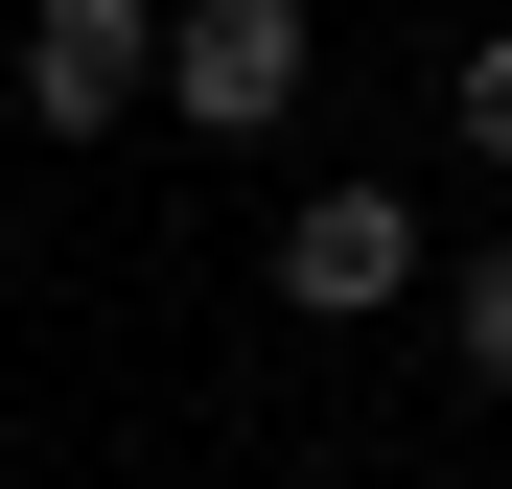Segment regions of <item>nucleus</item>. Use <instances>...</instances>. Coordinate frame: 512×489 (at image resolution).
<instances>
[{
  "label": "nucleus",
  "mask_w": 512,
  "mask_h": 489,
  "mask_svg": "<svg viewBox=\"0 0 512 489\" xmlns=\"http://www.w3.org/2000/svg\"><path fill=\"white\" fill-rule=\"evenodd\" d=\"M163 117L187 140H280L303 117V0H163Z\"/></svg>",
  "instance_id": "nucleus-1"
},
{
  "label": "nucleus",
  "mask_w": 512,
  "mask_h": 489,
  "mask_svg": "<svg viewBox=\"0 0 512 489\" xmlns=\"http://www.w3.org/2000/svg\"><path fill=\"white\" fill-rule=\"evenodd\" d=\"M443 350H466V373L512 396V233H489V257H443Z\"/></svg>",
  "instance_id": "nucleus-4"
},
{
  "label": "nucleus",
  "mask_w": 512,
  "mask_h": 489,
  "mask_svg": "<svg viewBox=\"0 0 512 489\" xmlns=\"http://www.w3.org/2000/svg\"><path fill=\"white\" fill-rule=\"evenodd\" d=\"M443 117H466V163H512V47H466V70H443Z\"/></svg>",
  "instance_id": "nucleus-5"
},
{
  "label": "nucleus",
  "mask_w": 512,
  "mask_h": 489,
  "mask_svg": "<svg viewBox=\"0 0 512 489\" xmlns=\"http://www.w3.org/2000/svg\"><path fill=\"white\" fill-rule=\"evenodd\" d=\"M24 117H47V140L163 117V0H47V24H24Z\"/></svg>",
  "instance_id": "nucleus-2"
},
{
  "label": "nucleus",
  "mask_w": 512,
  "mask_h": 489,
  "mask_svg": "<svg viewBox=\"0 0 512 489\" xmlns=\"http://www.w3.org/2000/svg\"><path fill=\"white\" fill-rule=\"evenodd\" d=\"M419 280H443V257H419L396 187H303V210H280V303H303V326H373V303H419Z\"/></svg>",
  "instance_id": "nucleus-3"
}]
</instances>
